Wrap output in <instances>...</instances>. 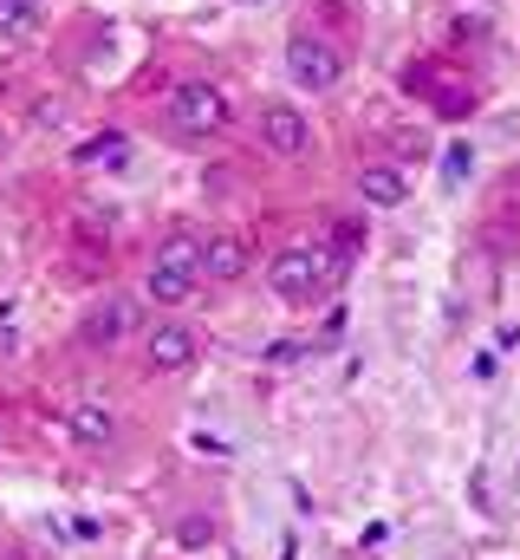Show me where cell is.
<instances>
[{
  "instance_id": "cell-1",
  "label": "cell",
  "mask_w": 520,
  "mask_h": 560,
  "mask_svg": "<svg viewBox=\"0 0 520 560\" xmlns=\"http://www.w3.org/2000/svg\"><path fill=\"white\" fill-rule=\"evenodd\" d=\"M345 275L326 248H280L273 255V268H267V280H273V293L286 300V306H312L332 280Z\"/></svg>"
},
{
  "instance_id": "cell-2",
  "label": "cell",
  "mask_w": 520,
  "mask_h": 560,
  "mask_svg": "<svg viewBox=\"0 0 520 560\" xmlns=\"http://www.w3.org/2000/svg\"><path fill=\"white\" fill-rule=\"evenodd\" d=\"M196 280H202V235H189V229L163 235V248H156V261H150V280H143L150 300L176 306V300L196 293Z\"/></svg>"
},
{
  "instance_id": "cell-3",
  "label": "cell",
  "mask_w": 520,
  "mask_h": 560,
  "mask_svg": "<svg viewBox=\"0 0 520 560\" xmlns=\"http://www.w3.org/2000/svg\"><path fill=\"white\" fill-rule=\"evenodd\" d=\"M169 125H176L182 138H215V131H228V98H222L209 79H182V85L169 92Z\"/></svg>"
},
{
  "instance_id": "cell-4",
  "label": "cell",
  "mask_w": 520,
  "mask_h": 560,
  "mask_svg": "<svg viewBox=\"0 0 520 560\" xmlns=\"http://www.w3.org/2000/svg\"><path fill=\"white\" fill-rule=\"evenodd\" d=\"M286 72H293V85H299V92H332V85L345 79V59H339V46H332V39L293 33V39H286Z\"/></svg>"
},
{
  "instance_id": "cell-5",
  "label": "cell",
  "mask_w": 520,
  "mask_h": 560,
  "mask_svg": "<svg viewBox=\"0 0 520 560\" xmlns=\"http://www.w3.org/2000/svg\"><path fill=\"white\" fill-rule=\"evenodd\" d=\"M260 143H267V150H280V156H299V150L312 143L306 112H299V105H286V98H280V105H267V112H260Z\"/></svg>"
},
{
  "instance_id": "cell-6",
  "label": "cell",
  "mask_w": 520,
  "mask_h": 560,
  "mask_svg": "<svg viewBox=\"0 0 520 560\" xmlns=\"http://www.w3.org/2000/svg\"><path fill=\"white\" fill-rule=\"evenodd\" d=\"M66 436H72L79 450H105V443L118 436V418H111V405H105V398H79V405L66 411Z\"/></svg>"
},
{
  "instance_id": "cell-7",
  "label": "cell",
  "mask_w": 520,
  "mask_h": 560,
  "mask_svg": "<svg viewBox=\"0 0 520 560\" xmlns=\"http://www.w3.org/2000/svg\"><path fill=\"white\" fill-rule=\"evenodd\" d=\"M143 352H150V372H189V365H196V332L176 326V319H163Z\"/></svg>"
},
{
  "instance_id": "cell-8",
  "label": "cell",
  "mask_w": 520,
  "mask_h": 560,
  "mask_svg": "<svg viewBox=\"0 0 520 560\" xmlns=\"http://www.w3.org/2000/svg\"><path fill=\"white\" fill-rule=\"evenodd\" d=\"M130 326H137V306H130L125 293H105V300L85 313V346H118Z\"/></svg>"
},
{
  "instance_id": "cell-9",
  "label": "cell",
  "mask_w": 520,
  "mask_h": 560,
  "mask_svg": "<svg viewBox=\"0 0 520 560\" xmlns=\"http://www.w3.org/2000/svg\"><path fill=\"white\" fill-rule=\"evenodd\" d=\"M248 275V242L241 235H209L202 242V280H241Z\"/></svg>"
},
{
  "instance_id": "cell-10",
  "label": "cell",
  "mask_w": 520,
  "mask_h": 560,
  "mask_svg": "<svg viewBox=\"0 0 520 560\" xmlns=\"http://www.w3.org/2000/svg\"><path fill=\"white\" fill-rule=\"evenodd\" d=\"M358 196H365L371 209H403V202H410V176H403L397 163H371V170L358 176Z\"/></svg>"
},
{
  "instance_id": "cell-11",
  "label": "cell",
  "mask_w": 520,
  "mask_h": 560,
  "mask_svg": "<svg viewBox=\"0 0 520 560\" xmlns=\"http://www.w3.org/2000/svg\"><path fill=\"white\" fill-rule=\"evenodd\" d=\"M125 156H130L125 131H105V138H85V143H79V163H105V170H118Z\"/></svg>"
},
{
  "instance_id": "cell-12",
  "label": "cell",
  "mask_w": 520,
  "mask_h": 560,
  "mask_svg": "<svg viewBox=\"0 0 520 560\" xmlns=\"http://www.w3.org/2000/svg\"><path fill=\"white\" fill-rule=\"evenodd\" d=\"M176 541H182V548H209V541H215V522H209V515H182V522H176Z\"/></svg>"
},
{
  "instance_id": "cell-13",
  "label": "cell",
  "mask_w": 520,
  "mask_h": 560,
  "mask_svg": "<svg viewBox=\"0 0 520 560\" xmlns=\"http://www.w3.org/2000/svg\"><path fill=\"white\" fill-rule=\"evenodd\" d=\"M33 26V7H20V0H0V39H20Z\"/></svg>"
},
{
  "instance_id": "cell-14",
  "label": "cell",
  "mask_w": 520,
  "mask_h": 560,
  "mask_svg": "<svg viewBox=\"0 0 520 560\" xmlns=\"http://www.w3.org/2000/svg\"><path fill=\"white\" fill-rule=\"evenodd\" d=\"M469 170H475V150H469V143H449V150H442V176H449V183H462Z\"/></svg>"
},
{
  "instance_id": "cell-15",
  "label": "cell",
  "mask_w": 520,
  "mask_h": 560,
  "mask_svg": "<svg viewBox=\"0 0 520 560\" xmlns=\"http://www.w3.org/2000/svg\"><path fill=\"white\" fill-rule=\"evenodd\" d=\"M196 450H209V456H235V443H222V436H209V430H196Z\"/></svg>"
},
{
  "instance_id": "cell-16",
  "label": "cell",
  "mask_w": 520,
  "mask_h": 560,
  "mask_svg": "<svg viewBox=\"0 0 520 560\" xmlns=\"http://www.w3.org/2000/svg\"><path fill=\"white\" fill-rule=\"evenodd\" d=\"M339 339H345V313H332V319H326V332H319V346H339Z\"/></svg>"
},
{
  "instance_id": "cell-17",
  "label": "cell",
  "mask_w": 520,
  "mask_h": 560,
  "mask_svg": "<svg viewBox=\"0 0 520 560\" xmlns=\"http://www.w3.org/2000/svg\"><path fill=\"white\" fill-rule=\"evenodd\" d=\"M20 7H33V13H39V0H20Z\"/></svg>"
},
{
  "instance_id": "cell-18",
  "label": "cell",
  "mask_w": 520,
  "mask_h": 560,
  "mask_svg": "<svg viewBox=\"0 0 520 560\" xmlns=\"http://www.w3.org/2000/svg\"><path fill=\"white\" fill-rule=\"evenodd\" d=\"M0 143H7V131H0Z\"/></svg>"
}]
</instances>
